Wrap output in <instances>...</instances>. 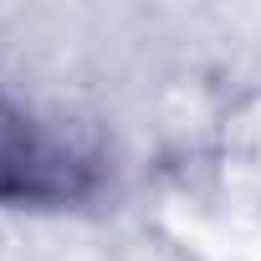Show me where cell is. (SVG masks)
Here are the masks:
<instances>
[{"label": "cell", "mask_w": 261, "mask_h": 261, "mask_svg": "<svg viewBox=\"0 0 261 261\" xmlns=\"http://www.w3.org/2000/svg\"><path fill=\"white\" fill-rule=\"evenodd\" d=\"M113 185V144L102 123L67 97L0 82V210L67 215Z\"/></svg>", "instance_id": "1"}, {"label": "cell", "mask_w": 261, "mask_h": 261, "mask_svg": "<svg viewBox=\"0 0 261 261\" xmlns=\"http://www.w3.org/2000/svg\"><path fill=\"white\" fill-rule=\"evenodd\" d=\"M205 185L236 215H261V87L236 92L205 134Z\"/></svg>", "instance_id": "2"}]
</instances>
